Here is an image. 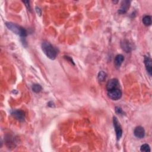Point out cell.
Returning a JSON list of instances; mask_svg holds the SVG:
<instances>
[{
	"instance_id": "ac0fdd59",
	"label": "cell",
	"mask_w": 152,
	"mask_h": 152,
	"mask_svg": "<svg viewBox=\"0 0 152 152\" xmlns=\"http://www.w3.org/2000/svg\"><path fill=\"white\" fill-rule=\"evenodd\" d=\"M23 3L26 4V6L29 10H30V7L29 5V1H23Z\"/></svg>"
},
{
	"instance_id": "9a60e30c",
	"label": "cell",
	"mask_w": 152,
	"mask_h": 152,
	"mask_svg": "<svg viewBox=\"0 0 152 152\" xmlns=\"http://www.w3.org/2000/svg\"><path fill=\"white\" fill-rule=\"evenodd\" d=\"M140 151L144 152H150L151 151V149L149 144H144L140 147Z\"/></svg>"
},
{
	"instance_id": "277c9868",
	"label": "cell",
	"mask_w": 152,
	"mask_h": 152,
	"mask_svg": "<svg viewBox=\"0 0 152 152\" xmlns=\"http://www.w3.org/2000/svg\"><path fill=\"white\" fill-rule=\"evenodd\" d=\"M113 127H114V128H115V131L116 133L117 139L118 141L120 140L121 137H122L123 130H122V128H121V126L120 125V123L118 121L117 118L115 117H113Z\"/></svg>"
},
{
	"instance_id": "6da1fadb",
	"label": "cell",
	"mask_w": 152,
	"mask_h": 152,
	"mask_svg": "<svg viewBox=\"0 0 152 152\" xmlns=\"http://www.w3.org/2000/svg\"><path fill=\"white\" fill-rule=\"evenodd\" d=\"M41 47L44 54L48 58L52 60L56 58L58 54L57 50L50 43L47 41H44L41 45Z\"/></svg>"
},
{
	"instance_id": "9c48e42d",
	"label": "cell",
	"mask_w": 152,
	"mask_h": 152,
	"mask_svg": "<svg viewBox=\"0 0 152 152\" xmlns=\"http://www.w3.org/2000/svg\"><path fill=\"white\" fill-rule=\"evenodd\" d=\"M144 63L145 64L146 70L150 76L151 75L152 73V61L151 59L148 56H144Z\"/></svg>"
},
{
	"instance_id": "8992f818",
	"label": "cell",
	"mask_w": 152,
	"mask_h": 152,
	"mask_svg": "<svg viewBox=\"0 0 152 152\" xmlns=\"http://www.w3.org/2000/svg\"><path fill=\"white\" fill-rule=\"evenodd\" d=\"M106 90L108 91L119 87V83L117 79H112L109 80L106 84Z\"/></svg>"
},
{
	"instance_id": "7a4b0ae2",
	"label": "cell",
	"mask_w": 152,
	"mask_h": 152,
	"mask_svg": "<svg viewBox=\"0 0 152 152\" xmlns=\"http://www.w3.org/2000/svg\"><path fill=\"white\" fill-rule=\"evenodd\" d=\"M5 25L7 28L10 30L11 31H12L15 34L19 35L23 39H25L27 35L26 30L17 24L13 23L11 22H6Z\"/></svg>"
},
{
	"instance_id": "52a82bcc",
	"label": "cell",
	"mask_w": 152,
	"mask_h": 152,
	"mask_svg": "<svg viewBox=\"0 0 152 152\" xmlns=\"http://www.w3.org/2000/svg\"><path fill=\"white\" fill-rule=\"evenodd\" d=\"M130 1L125 0L121 3V5L119 9L118 10V13L120 14H123L127 12L128 10L130 8Z\"/></svg>"
},
{
	"instance_id": "ba28073f",
	"label": "cell",
	"mask_w": 152,
	"mask_h": 152,
	"mask_svg": "<svg viewBox=\"0 0 152 152\" xmlns=\"http://www.w3.org/2000/svg\"><path fill=\"white\" fill-rule=\"evenodd\" d=\"M134 134L138 139H143L145 136V130L143 127L141 126L137 127L134 130Z\"/></svg>"
},
{
	"instance_id": "5b68a950",
	"label": "cell",
	"mask_w": 152,
	"mask_h": 152,
	"mask_svg": "<svg viewBox=\"0 0 152 152\" xmlns=\"http://www.w3.org/2000/svg\"><path fill=\"white\" fill-rule=\"evenodd\" d=\"M11 115L20 122H23L25 119V112L22 110H13L11 112Z\"/></svg>"
},
{
	"instance_id": "30bf717a",
	"label": "cell",
	"mask_w": 152,
	"mask_h": 152,
	"mask_svg": "<svg viewBox=\"0 0 152 152\" xmlns=\"http://www.w3.org/2000/svg\"><path fill=\"white\" fill-rule=\"evenodd\" d=\"M124 57L121 55V54H119L117 55L115 59H114V63H115V67L118 68L121 67V65H122L123 63L124 62Z\"/></svg>"
},
{
	"instance_id": "3957f363",
	"label": "cell",
	"mask_w": 152,
	"mask_h": 152,
	"mask_svg": "<svg viewBox=\"0 0 152 152\" xmlns=\"http://www.w3.org/2000/svg\"><path fill=\"white\" fill-rule=\"evenodd\" d=\"M108 96L113 101H118L122 97V91L119 88L108 91Z\"/></svg>"
},
{
	"instance_id": "d6986e66",
	"label": "cell",
	"mask_w": 152,
	"mask_h": 152,
	"mask_svg": "<svg viewBox=\"0 0 152 152\" xmlns=\"http://www.w3.org/2000/svg\"><path fill=\"white\" fill-rule=\"evenodd\" d=\"M36 11L37 13L38 14H39V16H41V9L39 8V7H36Z\"/></svg>"
},
{
	"instance_id": "2e32d148",
	"label": "cell",
	"mask_w": 152,
	"mask_h": 152,
	"mask_svg": "<svg viewBox=\"0 0 152 152\" xmlns=\"http://www.w3.org/2000/svg\"><path fill=\"white\" fill-rule=\"evenodd\" d=\"M115 112L117 114H118V115H123L124 113L123 109H121L120 107H119V106H117V107H115Z\"/></svg>"
},
{
	"instance_id": "7c38bea8",
	"label": "cell",
	"mask_w": 152,
	"mask_h": 152,
	"mask_svg": "<svg viewBox=\"0 0 152 152\" xmlns=\"http://www.w3.org/2000/svg\"><path fill=\"white\" fill-rule=\"evenodd\" d=\"M142 21H143V24L146 26H149L151 25V16H148V15L144 16Z\"/></svg>"
},
{
	"instance_id": "8fae6325",
	"label": "cell",
	"mask_w": 152,
	"mask_h": 152,
	"mask_svg": "<svg viewBox=\"0 0 152 152\" xmlns=\"http://www.w3.org/2000/svg\"><path fill=\"white\" fill-rule=\"evenodd\" d=\"M121 47L127 53L130 52L131 51V47L127 41H124L123 42L121 43Z\"/></svg>"
},
{
	"instance_id": "5bb4252c",
	"label": "cell",
	"mask_w": 152,
	"mask_h": 152,
	"mask_svg": "<svg viewBox=\"0 0 152 152\" xmlns=\"http://www.w3.org/2000/svg\"><path fill=\"white\" fill-rule=\"evenodd\" d=\"M42 88L41 87V85H38V84H35L33 85L32 86V90L35 93H39L40 92H41Z\"/></svg>"
},
{
	"instance_id": "e0dca14e",
	"label": "cell",
	"mask_w": 152,
	"mask_h": 152,
	"mask_svg": "<svg viewBox=\"0 0 152 152\" xmlns=\"http://www.w3.org/2000/svg\"><path fill=\"white\" fill-rule=\"evenodd\" d=\"M64 58L66 59L68 61H69L70 63H72L73 65H75L74 64V63L73 61V60L72 59V58L71 57H68V56H64Z\"/></svg>"
},
{
	"instance_id": "4fadbf2b",
	"label": "cell",
	"mask_w": 152,
	"mask_h": 152,
	"mask_svg": "<svg viewBox=\"0 0 152 152\" xmlns=\"http://www.w3.org/2000/svg\"><path fill=\"white\" fill-rule=\"evenodd\" d=\"M106 77H107V74H106V73L103 71H101L98 74L97 79L100 82H103L105 80Z\"/></svg>"
}]
</instances>
